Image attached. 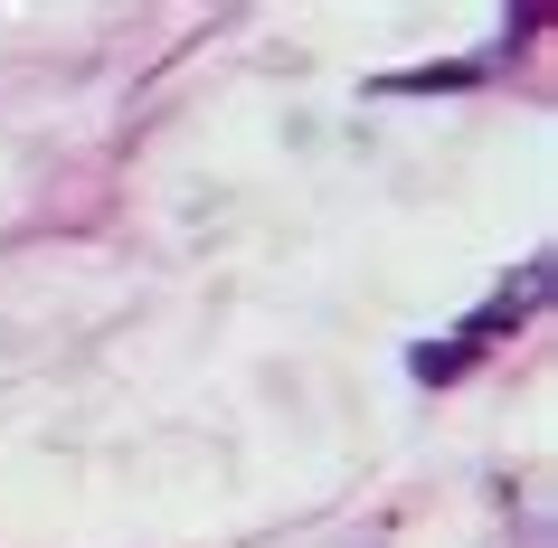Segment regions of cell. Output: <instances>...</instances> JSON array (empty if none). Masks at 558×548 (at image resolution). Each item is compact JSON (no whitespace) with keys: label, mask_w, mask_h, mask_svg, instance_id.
I'll use <instances>...</instances> for the list:
<instances>
[{"label":"cell","mask_w":558,"mask_h":548,"mask_svg":"<svg viewBox=\"0 0 558 548\" xmlns=\"http://www.w3.org/2000/svg\"><path fill=\"white\" fill-rule=\"evenodd\" d=\"M539 284H549V265H521V293H493V303H483L454 341H426V350H416V378H426V388H436V378H464L473 360L501 341V331H521V321L539 313Z\"/></svg>","instance_id":"1"}]
</instances>
